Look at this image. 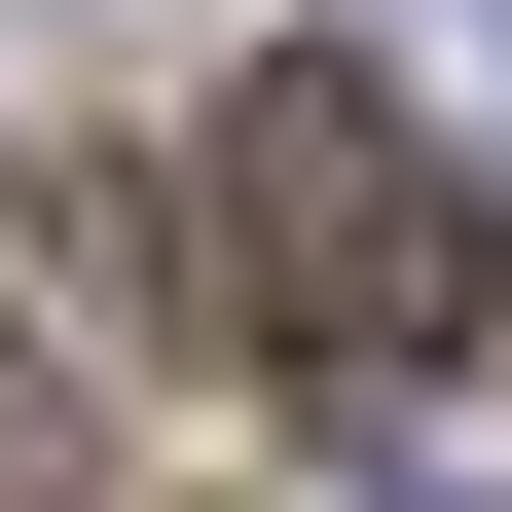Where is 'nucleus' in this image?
I'll return each mask as SVG.
<instances>
[{"mask_svg":"<svg viewBox=\"0 0 512 512\" xmlns=\"http://www.w3.org/2000/svg\"><path fill=\"white\" fill-rule=\"evenodd\" d=\"M183 220H220V330L256 366H330V403H403V366H476L512 293V183L439 147L366 37H293V74H220V147H183Z\"/></svg>","mask_w":512,"mask_h":512,"instance_id":"1","label":"nucleus"},{"mask_svg":"<svg viewBox=\"0 0 512 512\" xmlns=\"http://www.w3.org/2000/svg\"><path fill=\"white\" fill-rule=\"evenodd\" d=\"M366 74H403V110H439V147H476V183H512V0H366Z\"/></svg>","mask_w":512,"mask_h":512,"instance_id":"2","label":"nucleus"}]
</instances>
